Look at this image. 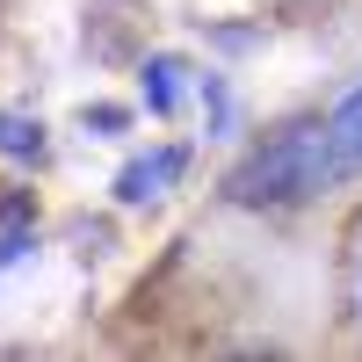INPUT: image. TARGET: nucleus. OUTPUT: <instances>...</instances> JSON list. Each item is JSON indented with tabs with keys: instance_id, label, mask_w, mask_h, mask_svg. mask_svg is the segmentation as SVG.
Listing matches in <instances>:
<instances>
[{
	"instance_id": "1",
	"label": "nucleus",
	"mask_w": 362,
	"mask_h": 362,
	"mask_svg": "<svg viewBox=\"0 0 362 362\" xmlns=\"http://www.w3.org/2000/svg\"><path fill=\"white\" fill-rule=\"evenodd\" d=\"M348 160H341V145H334V124H290L283 138H268L261 153H247V167H239L225 181V196L232 203H312L326 181H334Z\"/></svg>"
},
{
	"instance_id": "3",
	"label": "nucleus",
	"mask_w": 362,
	"mask_h": 362,
	"mask_svg": "<svg viewBox=\"0 0 362 362\" xmlns=\"http://www.w3.org/2000/svg\"><path fill=\"white\" fill-rule=\"evenodd\" d=\"M145 109L153 116H174L181 109V87H189V58H174V51H160V58H145Z\"/></svg>"
},
{
	"instance_id": "2",
	"label": "nucleus",
	"mask_w": 362,
	"mask_h": 362,
	"mask_svg": "<svg viewBox=\"0 0 362 362\" xmlns=\"http://www.w3.org/2000/svg\"><path fill=\"white\" fill-rule=\"evenodd\" d=\"M174 174H181V153H174V145H167V153H138L124 174H116V196H124V203H153Z\"/></svg>"
},
{
	"instance_id": "6",
	"label": "nucleus",
	"mask_w": 362,
	"mask_h": 362,
	"mask_svg": "<svg viewBox=\"0 0 362 362\" xmlns=\"http://www.w3.org/2000/svg\"><path fill=\"white\" fill-rule=\"evenodd\" d=\"M355 297H362V254H355Z\"/></svg>"
},
{
	"instance_id": "5",
	"label": "nucleus",
	"mask_w": 362,
	"mask_h": 362,
	"mask_svg": "<svg viewBox=\"0 0 362 362\" xmlns=\"http://www.w3.org/2000/svg\"><path fill=\"white\" fill-rule=\"evenodd\" d=\"M334 145H341V160H348V167H362V87L334 109Z\"/></svg>"
},
{
	"instance_id": "4",
	"label": "nucleus",
	"mask_w": 362,
	"mask_h": 362,
	"mask_svg": "<svg viewBox=\"0 0 362 362\" xmlns=\"http://www.w3.org/2000/svg\"><path fill=\"white\" fill-rule=\"evenodd\" d=\"M0 153H8V160H44V124H37V116H15V109H0Z\"/></svg>"
}]
</instances>
